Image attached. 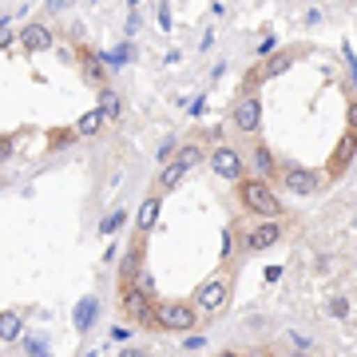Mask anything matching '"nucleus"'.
Here are the masks:
<instances>
[{
    "label": "nucleus",
    "mask_w": 357,
    "mask_h": 357,
    "mask_svg": "<svg viewBox=\"0 0 357 357\" xmlns=\"http://www.w3.org/2000/svg\"><path fill=\"white\" fill-rule=\"evenodd\" d=\"M238 199H243V206L250 211V215H262V218L282 215L278 195L262 183V175H258V178H243V183H238Z\"/></svg>",
    "instance_id": "f257e3e1"
},
{
    "label": "nucleus",
    "mask_w": 357,
    "mask_h": 357,
    "mask_svg": "<svg viewBox=\"0 0 357 357\" xmlns=\"http://www.w3.org/2000/svg\"><path fill=\"white\" fill-rule=\"evenodd\" d=\"M203 310L199 306H187V302H163V306H155V330H195V318H199Z\"/></svg>",
    "instance_id": "f03ea898"
},
{
    "label": "nucleus",
    "mask_w": 357,
    "mask_h": 357,
    "mask_svg": "<svg viewBox=\"0 0 357 357\" xmlns=\"http://www.w3.org/2000/svg\"><path fill=\"white\" fill-rule=\"evenodd\" d=\"M119 310L128 314L131 321H143V326H155V306H151V294L139 290L135 282H123L119 290Z\"/></svg>",
    "instance_id": "7ed1b4c3"
},
{
    "label": "nucleus",
    "mask_w": 357,
    "mask_h": 357,
    "mask_svg": "<svg viewBox=\"0 0 357 357\" xmlns=\"http://www.w3.org/2000/svg\"><path fill=\"white\" fill-rule=\"evenodd\" d=\"M282 183H286V191L290 195H314L326 187V178L318 171H310V167H298V163H286L282 167Z\"/></svg>",
    "instance_id": "20e7f679"
},
{
    "label": "nucleus",
    "mask_w": 357,
    "mask_h": 357,
    "mask_svg": "<svg viewBox=\"0 0 357 357\" xmlns=\"http://www.w3.org/2000/svg\"><path fill=\"white\" fill-rule=\"evenodd\" d=\"M230 119H234V128L243 131V135H255L262 128V103H258V96H243V100L234 103Z\"/></svg>",
    "instance_id": "39448f33"
},
{
    "label": "nucleus",
    "mask_w": 357,
    "mask_h": 357,
    "mask_svg": "<svg viewBox=\"0 0 357 357\" xmlns=\"http://www.w3.org/2000/svg\"><path fill=\"white\" fill-rule=\"evenodd\" d=\"M211 167L222 178H243V155H238V147H230V143H222V147L211 151Z\"/></svg>",
    "instance_id": "423d86ee"
},
{
    "label": "nucleus",
    "mask_w": 357,
    "mask_h": 357,
    "mask_svg": "<svg viewBox=\"0 0 357 357\" xmlns=\"http://www.w3.org/2000/svg\"><path fill=\"white\" fill-rule=\"evenodd\" d=\"M195 306L203 310V314H215V310L227 306V278H211L203 290L195 294Z\"/></svg>",
    "instance_id": "0eeeda50"
},
{
    "label": "nucleus",
    "mask_w": 357,
    "mask_h": 357,
    "mask_svg": "<svg viewBox=\"0 0 357 357\" xmlns=\"http://www.w3.org/2000/svg\"><path fill=\"white\" fill-rule=\"evenodd\" d=\"M357 155V128H349L337 139V147H333V159H330V175H342L345 167H349V159Z\"/></svg>",
    "instance_id": "6e6552de"
},
{
    "label": "nucleus",
    "mask_w": 357,
    "mask_h": 357,
    "mask_svg": "<svg viewBox=\"0 0 357 357\" xmlns=\"http://www.w3.org/2000/svg\"><path fill=\"white\" fill-rule=\"evenodd\" d=\"M278 238H282V227L274 222V218H266L262 227H255L250 234H246V250H255V255H258V250H270Z\"/></svg>",
    "instance_id": "1a4fd4ad"
},
{
    "label": "nucleus",
    "mask_w": 357,
    "mask_h": 357,
    "mask_svg": "<svg viewBox=\"0 0 357 357\" xmlns=\"http://www.w3.org/2000/svg\"><path fill=\"white\" fill-rule=\"evenodd\" d=\"M20 44H24V52H48L52 48V32L48 24H24V32H20Z\"/></svg>",
    "instance_id": "9d476101"
},
{
    "label": "nucleus",
    "mask_w": 357,
    "mask_h": 357,
    "mask_svg": "<svg viewBox=\"0 0 357 357\" xmlns=\"http://www.w3.org/2000/svg\"><path fill=\"white\" fill-rule=\"evenodd\" d=\"M96 314H100V298L96 294H88V298H79L76 302V314H72V321H76L79 333H88L91 326H96Z\"/></svg>",
    "instance_id": "9b49d317"
},
{
    "label": "nucleus",
    "mask_w": 357,
    "mask_h": 357,
    "mask_svg": "<svg viewBox=\"0 0 357 357\" xmlns=\"http://www.w3.org/2000/svg\"><path fill=\"white\" fill-rule=\"evenodd\" d=\"M103 68H107V64H103L100 56H88V60H84V84H88L91 91L107 88V72H103Z\"/></svg>",
    "instance_id": "f8f14e48"
},
{
    "label": "nucleus",
    "mask_w": 357,
    "mask_h": 357,
    "mask_svg": "<svg viewBox=\"0 0 357 357\" xmlns=\"http://www.w3.org/2000/svg\"><path fill=\"white\" fill-rule=\"evenodd\" d=\"M100 123H107V115H103V107L96 103L91 112H84V115H79V123H76V135H96V131H100Z\"/></svg>",
    "instance_id": "ddd939ff"
},
{
    "label": "nucleus",
    "mask_w": 357,
    "mask_h": 357,
    "mask_svg": "<svg viewBox=\"0 0 357 357\" xmlns=\"http://www.w3.org/2000/svg\"><path fill=\"white\" fill-rule=\"evenodd\" d=\"M159 222V199H143V206H139V215H135V227L147 234V230Z\"/></svg>",
    "instance_id": "4468645a"
},
{
    "label": "nucleus",
    "mask_w": 357,
    "mask_h": 357,
    "mask_svg": "<svg viewBox=\"0 0 357 357\" xmlns=\"http://www.w3.org/2000/svg\"><path fill=\"white\" fill-rule=\"evenodd\" d=\"M100 107H103V115H107V123H112V119H119V115H123V100H119V91L103 88L100 91Z\"/></svg>",
    "instance_id": "2eb2a0df"
},
{
    "label": "nucleus",
    "mask_w": 357,
    "mask_h": 357,
    "mask_svg": "<svg viewBox=\"0 0 357 357\" xmlns=\"http://www.w3.org/2000/svg\"><path fill=\"white\" fill-rule=\"evenodd\" d=\"M187 171H191V167L183 163V159H175V163H167V167H163V191H175L178 183L187 178Z\"/></svg>",
    "instance_id": "dca6fc26"
},
{
    "label": "nucleus",
    "mask_w": 357,
    "mask_h": 357,
    "mask_svg": "<svg viewBox=\"0 0 357 357\" xmlns=\"http://www.w3.org/2000/svg\"><path fill=\"white\" fill-rule=\"evenodd\" d=\"M100 60H103L107 68H119V64H128V60H135V44L128 40V44H119L115 52H100Z\"/></svg>",
    "instance_id": "f3484780"
},
{
    "label": "nucleus",
    "mask_w": 357,
    "mask_h": 357,
    "mask_svg": "<svg viewBox=\"0 0 357 357\" xmlns=\"http://www.w3.org/2000/svg\"><path fill=\"white\" fill-rule=\"evenodd\" d=\"M139 270H143V250H139V246H131L128 255H123V266H119V274H123V282H131Z\"/></svg>",
    "instance_id": "a211bd4d"
},
{
    "label": "nucleus",
    "mask_w": 357,
    "mask_h": 357,
    "mask_svg": "<svg viewBox=\"0 0 357 357\" xmlns=\"http://www.w3.org/2000/svg\"><path fill=\"white\" fill-rule=\"evenodd\" d=\"M250 159H255V171H258L262 178H270V175H274V155H270L266 147H262V143H258L255 151H250Z\"/></svg>",
    "instance_id": "6ab92c4d"
},
{
    "label": "nucleus",
    "mask_w": 357,
    "mask_h": 357,
    "mask_svg": "<svg viewBox=\"0 0 357 357\" xmlns=\"http://www.w3.org/2000/svg\"><path fill=\"white\" fill-rule=\"evenodd\" d=\"M290 64H294V56H290V52H278L274 60H266V68H262V79H274V76H282V72H286Z\"/></svg>",
    "instance_id": "aec40b11"
},
{
    "label": "nucleus",
    "mask_w": 357,
    "mask_h": 357,
    "mask_svg": "<svg viewBox=\"0 0 357 357\" xmlns=\"http://www.w3.org/2000/svg\"><path fill=\"white\" fill-rule=\"evenodd\" d=\"M20 337V314H4L0 318V342H16Z\"/></svg>",
    "instance_id": "412c9836"
},
{
    "label": "nucleus",
    "mask_w": 357,
    "mask_h": 357,
    "mask_svg": "<svg viewBox=\"0 0 357 357\" xmlns=\"http://www.w3.org/2000/svg\"><path fill=\"white\" fill-rule=\"evenodd\" d=\"M123 222H128V211H112V215L100 222V234H115V230L123 227Z\"/></svg>",
    "instance_id": "4be33fe9"
},
{
    "label": "nucleus",
    "mask_w": 357,
    "mask_h": 357,
    "mask_svg": "<svg viewBox=\"0 0 357 357\" xmlns=\"http://www.w3.org/2000/svg\"><path fill=\"white\" fill-rule=\"evenodd\" d=\"M286 342H290L294 349H302V354H314V342H310L306 333H286Z\"/></svg>",
    "instance_id": "5701e85b"
},
{
    "label": "nucleus",
    "mask_w": 357,
    "mask_h": 357,
    "mask_svg": "<svg viewBox=\"0 0 357 357\" xmlns=\"http://www.w3.org/2000/svg\"><path fill=\"white\" fill-rule=\"evenodd\" d=\"M178 159H183V163H187V167H199V159H203V151H199L195 143H187V147L178 151Z\"/></svg>",
    "instance_id": "b1692460"
},
{
    "label": "nucleus",
    "mask_w": 357,
    "mask_h": 357,
    "mask_svg": "<svg viewBox=\"0 0 357 357\" xmlns=\"http://www.w3.org/2000/svg\"><path fill=\"white\" fill-rule=\"evenodd\" d=\"M330 314H333V318H349V302H345V298H333Z\"/></svg>",
    "instance_id": "393cba45"
},
{
    "label": "nucleus",
    "mask_w": 357,
    "mask_h": 357,
    "mask_svg": "<svg viewBox=\"0 0 357 357\" xmlns=\"http://www.w3.org/2000/svg\"><path fill=\"white\" fill-rule=\"evenodd\" d=\"M24 354H48L44 337H24Z\"/></svg>",
    "instance_id": "a878e982"
},
{
    "label": "nucleus",
    "mask_w": 357,
    "mask_h": 357,
    "mask_svg": "<svg viewBox=\"0 0 357 357\" xmlns=\"http://www.w3.org/2000/svg\"><path fill=\"white\" fill-rule=\"evenodd\" d=\"M183 349H187V354H195V349H206V337H203V333H191V337L183 342Z\"/></svg>",
    "instance_id": "bb28decb"
},
{
    "label": "nucleus",
    "mask_w": 357,
    "mask_h": 357,
    "mask_svg": "<svg viewBox=\"0 0 357 357\" xmlns=\"http://www.w3.org/2000/svg\"><path fill=\"white\" fill-rule=\"evenodd\" d=\"M159 28H163V32H171V8H167V0H159Z\"/></svg>",
    "instance_id": "cd10ccee"
},
{
    "label": "nucleus",
    "mask_w": 357,
    "mask_h": 357,
    "mask_svg": "<svg viewBox=\"0 0 357 357\" xmlns=\"http://www.w3.org/2000/svg\"><path fill=\"white\" fill-rule=\"evenodd\" d=\"M131 282H135L139 290H147V294L155 290V282H151V274H147V270H139V274H135V278H131Z\"/></svg>",
    "instance_id": "c85d7f7f"
},
{
    "label": "nucleus",
    "mask_w": 357,
    "mask_h": 357,
    "mask_svg": "<svg viewBox=\"0 0 357 357\" xmlns=\"http://www.w3.org/2000/svg\"><path fill=\"white\" fill-rule=\"evenodd\" d=\"M171 155H175V139H163V143H159V163L171 159Z\"/></svg>",
    "instance_id": "c756f323"
},
{
    "label": "nucleus",
    "mask_w": 357,
    "mask_h": 357,
    "mask_svg": "<svg viewBox=\"0 0 357 357\" xmlns=\"http://www.w3.org/2000/svg\"><path fill=\"white\" fill-rule=\"evenodd\" d=\"M230 255H234V234L222 230V258H230Z\"/></svg>",
    "instance_id": "7c9ffc66"
},
{
    "label": "nucleus",
    "mask_w": 357,
    "mask_h": 357,
    "mask_svg": "<svg viewBox=\"0 0 357 357\" xmlns=\"http://www.w3.org/2000/svg\"><path fill=\"white\" fill-rule=\"evenodd\" d=\"M68 4H76V0H48V13H64Z\"/></svg>",
    "instance_id": "2f4dec72"
},
{
    "label": "nucleus",
    "mask_w": 357,
    "mask_h": 357,
    "mask_svg": "<svg viewBox=\"0 0 357 357\" xmlns=\"http://www.w3.org/2000/svg\"><path fill=\"white\" fill-rule=\"evenodd\" d=\"M274 44H278V40H274V36H266L262 44H258V56H266V52H274Z\"/></svg>",
    "instance_id": "473e14b6"
},
{
    "label": "nucleus",
    "mask_w": 357,
    "mask_h": 357,
    "mask_svg": "<svg viewBox=\"0 0 357 357\" xmlns=\"http://www.w3.org/2000/svg\"><path fill=\"white\" fill-rule=\"evenodd\" d=\"M135 28H139V16H135V8H131V16H128V36H135Z\"/></svg>",
    "instance_id": "72a5a7b5"
},
{
    "label": "nucleus",
    "mask_w": 357,
    "mask_h": 357,
    "mask_svg": "<svg viewBox=\"0 0 357 357\" xmlns=\"http://www.w3.org/2000/svg\"><path fill=\"white\" fill-rule=\"evenodd\" d=\"M135 4H139V0H128V8H135Z\"/></svg>",
    "instance_id": "f704fd0d"
},
{
    "label": "nucleus",
    "mask_w": 357,
    "mask_h": 357,
    "mask_svg": "<svg viewBox=\"0 0 357 357\" xmlns=\"http://www.w3.org/2000/svg\"><path fill=\"white\" fill-rule=\"evenodd\" d=\"M91 4H100V0H91Z\"/></svg>",
    "instance_id": "c9c22d12"
},
{
    "label": "nucleus",
    "mask_w": 357,
    "mask_h": 357,
    "mask_svg": "<svg viewBox=\"0 0 357 357\" xmlns=\"http://www.w3.org/2000/svg\"><path fill=\"white\" fill-rule=\"evenodd\" d=\"M354 227H357V222H354Z\"/></svg>",
    "instance_id": "e433bc0d"
}]
</instances>
